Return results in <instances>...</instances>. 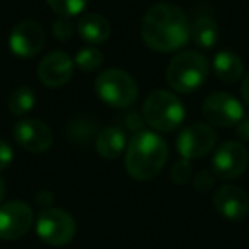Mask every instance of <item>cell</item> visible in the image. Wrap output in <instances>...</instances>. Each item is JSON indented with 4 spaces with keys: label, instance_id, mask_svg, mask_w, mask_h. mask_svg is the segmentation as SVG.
<instances>
[{
    "label": "cell",
    "instance_id": "6da1fadb",
    "mask_svg": "<svg viewBox=\"0 0 249 249\" xmlns=\"http://www.w3.org/2000/svg\"><path fill=\"white\" fill-rule=\"evenodd\" d=\"M190 29V21L179 7L157 4L143 16L142 38L149 48L159 53L176 52L188 43Z\"/></svg>",
    "mask_w": 249,
    "mask_h": 249
},
{
    "label": "cell",
    "instance_id": "7a4b0ae2",
    "mask_svg": "<svg viewBox=\"0 0 249 249\" xmlns=\"http://www.w3.org/2000/svg\"><path fill=\"white\" fill-rule=\"evenodd\" d=\"M167 143L154 132H139L126 145L124 166L133 179L149 181L162 171L167 160Z\"/></svg>",
    "mask_w": 249,
    "mask_h": 249
},
{
    "label": "cell",
    "instance_id": "3957f363",
    "mask_svg": "<svg viewBox=\"0 0 249 249\" xmlns=\"http://www.w3.org/2000/svg\"><path fill=\"white\" fill-rule=\"evenodd\" d=\"M208 75V62L201 53L183 52L171 60L167 67V84L176 92L190 94L205 82Z\"/></svg>",
    "mask_w": 249,
    "mask_h": 249
},
{
    "label": "cell",
    "instance_id": "277c9868",
    "mask_svg": "<svg viewBox=\"0 0 249 249\" xmlns=\"http://www.w3.org/2000/svg\"><path fill=\"white\" fill-rule=\"evenodd\" d=\"M143 120L157 132H174L184 120V106L169 90H154L143 103Z\"/></svg>",
    "mask_w": 249,
    "mask_h": 249
},
{
    "label": "cell",
    "instance_id": "5b68a950",
    "mask_svg": "<svg viewBox=\"0 0 249 249\" xmlns=\"http://www.w3.org/2000/svg\"><path fill=\"white\" fill-rule=\"evenodd\" d=\"M96 92L113 107H130L139 96V86L132 75L120 69H107L97 75Z\"/></svg>",
    "mask_w": 249,
    "mask_h": 249
},
{
    "label": "cell",
    "instance_id": "8992f818",
    "mask_svg": "<svg viewBox=\"0 0 249 249\" xmlns=\"http://www.w3.org/2000/svg\"><path fill=\"white\" fill-rule=\"evenodd\" d=\"M75 220L62 208H45L36 220V232L48 246L60 248L69 244L75 235Z\"/></svg>",
    "mask_w": 249,
    "mask_h": 249
},
{
    "label": "cell",
    "instance_id": "52a82bcc",
    "mask_svg": "<svg viewBox=\"0 0 249 249\" xmlns=\"http://www.w3.org/2000/svg\"><path fill=\"white\" fill-rule=\"evenodd\" d=\"M248 164L249 154L246 147L239 142L229 140L222 143L215 152L213 160H212V167H213L212 173L218 179H235L248 169Z\"/></svg>",
    "mask_w": 249,
    "mask_h": 249
},
{
    "label": "cell",
    "instance_id": "ba28073f",
    "mask_svg": "<svg viewBox=\"0 0 249 249\" xmlns=\"http://www.w3.org/2000/svg\"><path fill=\"white\" fill-rule=\"evenodd\" d=\"M203 116L215 126L229 128L234 126L244 116L242 104L227 92H213L203 101Z\"/></svg>",
    "mask_w": 249,
    "mask_h": 249
},
{
    "label": "cell",
    "instance_id": "9c48e42d",
    "mask_svg": "<svg viewBox=\"0 0 249 249\" xmlns=\"http://www.w3.org/2000/svg\"><path fill=\"white\" fill-rule=\"evenodd\" d=\"M215 143H217V135L213 128L203 123H193L183 128L176 140L178 152L186 160L207 156L215 147Z\"/></svg>",
    "mask_w": 249,
    "mask_h": 249
},
{
    "label": "cell",
    "instance_id": "30bf717a",
    "mask_svg": "<svg viewBox=\"0 0 249 249\" xmlns=\"http://www.w3.org/2000/svg\"><path fill=\"white\" fill-rule=\"evenodd\" d=\"M33 225V210L21 200L9 201L0 207V239L14 241L29 232Z\"/></svg>",
    "mask_w": 249,
    "mask_h": 249
},
{
    "label": "cell",
    "instance_id": "8fae6325",
    "mask_svg": "<svg viewBox=\"0 0 249 249\" xmlns=\"http://www.w3.org/2000/svg\"><path fill=\"white\" fill-rule=\"evenodd\" d=\"M16 142L29 152H46L53 143V133L48 124L39 120H21L12 128Z\"/></svg>",
    "mask_w": 249,
    "mask_h": 249
},
{
    "label": "cell",
    "instance_id": "7c38bea8",
    "mask_svg": "<svg viewBox=\"0 0 249 249\" xmlns=\"http://www.w3.org/2000/svg\"><path fill=\"white\" fill-rule=\"evenodd\" d=\"M9 45L14 55L22 58L36 56L45 46V29L35 21H22L12 29Z\"/></svg>",
    "mask_w": 249,
    "mask_h": 249
},
{
    "label": "cell",
    "instance_id": "4fadbf2b",
    "mask_svg": "<svg viewBox=\"0 0 249 249\" xmlns=\"http://www.w3.org/2000/svg\"><path fill=\"white\" fill-rule=\"evenodd\" d=\"M213 203L218 213L227 220L239 222L249 213V196L244 190L234 184H225L215 191Z\"/></svg>",
    "mask_w": 249,
    "mask_h": 249
},
{
    "label": "cell",
    "instance_id": "5bb4252c",
    "mask_svg": "<svg viewBox=\"0 0 249 249\" xmlns=\"http://www.w3.org/2000/svg\"><path fill=\"white\" fill-rule=\"evenodd\" d=\"M73 72V62L67 53L52 52L39 62L38 77L46 87H62L70 80Z\"/></svg>",
    "mask_w": 249,
    "mask_h": 249
},
{
    "label": "cell",
    "instance_id": "9a60e30c",
    "mask_svg": "<svg viewBox=\"0 0 249 249\" xmlns=\"http://www.w3.org/2000/svg\"><path fill=\"white\" fill-rule=\"evenodd\" d=\"M80 38L90 45H101L111 36V26L106 18L99 14H84L77 24Z\"/></svg>",
    "mask_w": 249,
    "mask_h": 249
},
{
    "label": "cell",
    "instance_id": "2e32d148",
    "mask_svg": "<svg viewBox=\"0 0 249 249\" xmlns=\"http://www.w3.org/2000/svg\"><path fill=\"white\" fill-rule=\"evenodd\" d=\"M126 149V137L118 126H107L97 133L96 150L104 159H116Z\"/></svg>",
    "mask_w": 249,
    "mask_h": 249
},
{
    "label": "cell",
    "instance_id": "e0dca14e",
    "mask_svg": "<svg viewBox=\"0 0 249 249\" xmlns=\"http://www.w3.org/2000/svg\"><path fill=\"white\" fill-rule=\"evenodd\" d=\"M213 70L215 75L225 84H234L241 80L244 73L242 60L232 52H220L213 58Z\"/></svg>",
    "mask_w": 249,
    "mask_h": 249
},
{
    "label": "cell",
    "instance_id": "ac0fdd59",
    "mask_svg": "<svg viewBox=\"0 0 249 249\" xmlns=\"http://www.w3.org/2000/svg\"><path fill=\"white\" fill-rule=\"evenodd\" d=\"M218 24L213 18L210 16H200L195 19L193 26L190 29V38L193 39V43L196 46L203 50H208L212 46H215L218 39Z\"/></svg>",
    "mask_w": 249,
    "mask_h": 249
},
{
    "label": "cell",
    "instance_id": "d6986e66",
    "mask_svg": "<svg viewBox=\"0 0 249 249\" xmlns=\"http://www.w3.org/2000/svg\"><path fill=\"white\" fill-rule=\"evenodd\" d=\"M36 97L29 87H19L9 97V109L14 116H22L35 107Z\"/></svg>",
    "mask_w": 249,
    "mask_h": 249
},
{
    "label": "cell",
    "instance_id": "ffe728a7",
    "mask_svg": "<svg viewBox=\"0 0 249 249\" xmlns=\"http://www.w3.org/2000/svg\"><path fill=\"white\" fill-rule=\"evenodd\" d=\"M75 63L84 72H94L103 65V55L96 48H82L77 53Z\"/></svg>",
    "mask_w": 249,
    "mask_h": 249
},
{
    "label": "cell",
    "instance_id": "44dd1931",
    "mask_svg": "<svg viewBox=\"0 0 249 249\" xmlns=\"http://www.w3.org/2000/svg\"><path fill=\"white\" fill-rule=\"evenodd\" d=\"M48 5L62 18H72L86 9L87 0H46Z\"/></svg>",
    "mask_w": 249,
    "mask_h": 249
},
{
    "label": "cell",
    "instance_id": "7402d4cb",
    "mask_svg": "<svg viewBox=\"0 0 249 249\" xmlns=\"http://www.w3.org/2000/svg\"><path fill=\"white\" fill-rule=\"evenodd\" d=\"M96 132V123H92L90 120H75L69 126V135L73 140H89L90 135H94Z\"/></svg>",
    "mask_w": 249,
    "mask_h": 249
},
{
    "label": "cell",
    "instance_id": "603a6c76",
    "mask_svg": "<svg viewBox=\"0 0 249 249\" xmlns=\"http://www.w3.org/2000/svg\"><path fill=\"white\" fill-rule=\"evenodd\" d=\"M191 173H193V169H191L190 160L181 159L178 162H174L173 167H171V179L176 184H184L190 181Z\"/></svg>",
    "mask_w": 249,
    "mask_h": 249
},
{
    "label": "cell",
    "instance_id": "cb8c5ba5",
    "mask_svg": "<svg viewBox=\"0 0 249 249\" xmlns=\"http://www.w3.org/2000/svg\"><path fill=\"white\" fill-rule=\"evenodd\" d=\"M53 36L60 41H67V39L72 38L73 35V24L69 21V18H60L58 21L53 22Z\"/></svg>",
    "mask_w": 249,
    "mask_h": 249
},
{
    "label": "cell",
    "instance_id": "d4e9b609",
    "mask_svg": "<svg viewBox=\"0 0 249 249\" xmlns=\"http://www.w3.org/2000/svg\"><path fill=\"white\" fill-rule=\"evenodd\" d=\"M213 183H215V174L212 173V171H200L193 179L195 188H196L198 191H201V193L210 190V188L213 186Z\"/></svg>",
    "mask_w": 249,
    "mask_h": 249
},
{
    "label": "cell",
    "instance_id": "484cf974",
    "mask_svg": "<svg viewBox=\"0 0 249 249\" xmlns=\"http://www.w3.org/2000/svg\"><path fill=\"white\" fill-rule=\"evenodd\" d=\"M12 159H14V152H12V147L9 145L5 140L0 139V171L7 169L12 164Z\"/></svg>",
    "mask_w": 249,
    "mask_h": 249
},
{
    "label": "cell",
    "instance_id": "4316f807",
    "mask_svg": "<svg viewBox=\"0 0 249 249\" xmlns=\"http://www.w3.org/2000/svg\"><path fill=\"white\" fill-rule=\"evenodd\" d=\"M143 121L145 120H143L139 113H128V116H126V126H128L133 133H139V132H142Z\"/></svg>",
    "mask_w": 249,
    "mask_h": 249
},
{
    "label": "cell",
    "instance_id": "83f0119b",
    "mask_svg": "<svg viewBox=\"0 0 249 249\" xmlns=\"http://www.w3.org/2000/svg\"><path fill=\"white\" fill-rule=\"evenodd\" d=\"M237 135L241 137L242 140H248L249 142V114L248 116H242V120L237 123Z\"/></svg>",
    "mask_w": 249,
    "mask_h": 249
},
{
    "label": "cell",
    "instance_id": "f1b7e54d",
    "mask_svg": "<svg viewBox=\"0 0 249 249\" xmlns=\"http://www.w3.org/2000/svg\"><path fill=\"white\" fill-rule=\"evenodd\" d=\"M241 94H242V99H244V103L249 106V72H248V75L244 77V80H242Z\"/></svg>",
    "mask_w": 249,
    "mask_h": 249
},
{
    "label": "cell",
    "instance_id": "f546056e",
    "mask_svg": "<svg viewBox=\"0 0 249 249\" xmlns=\"http://www.w3.org/2000/svg\"><path fill=\"white\" fill-rule=\"evenodd\" d=\"M4 195H5V183H4V179L0 178V201L4 200Z\"/></svg>",
    "mask_w": 249,
    "mask_h": 249
}]
</instances>
